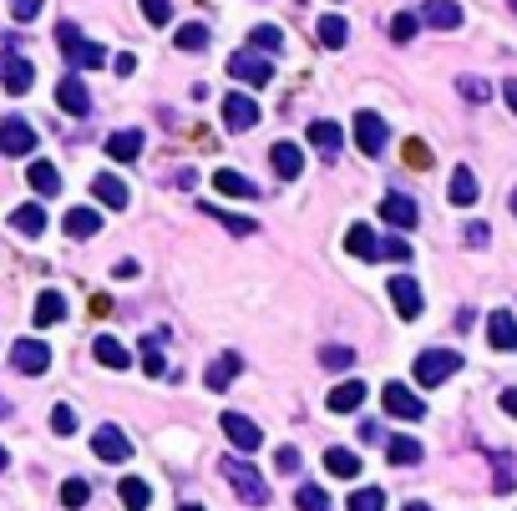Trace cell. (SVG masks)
Wrapping results in <instances>:
<instances>
[{
	"instance_id": "1",
	"label": "cell",
	"mask_w": 517,
	"mask_h": 511,
	"mask_svg": "<svg viewBox=\"0 0 517 511\" xmlns=\"http://www.w3.org/2000/svg\"><path fill=\"white\" fill-rule=\"evenodd\" d=\"M56 46H61V56L71 66H81V71H97V66L107 61L102 46H97V41H87L77 26H71V21H61V26H56Z\"/></svg>"
},
{
	"instance_id": "2",
	"label": "cell",
	"mask_w": 517,
	"mask_h": 511,
	"mask_svg": "<svg viewBox=\"0 0 517 511\" xmlns=\"http://www.w3.org/2000/svg\"><path fill=\"white\" fill-rule=\"evenodd\" d=\"M223 476H229L233 497L244 501V506H269V486H264V476L254 471V466H244V460H223Z\"/></svg>"
},
{
	"instance_id": "3",
	"label": "cell",
	"mask_w": 517,
	"mask_h": 511,
	"mask_svg": "<svg viewBox=\"0 0 517 511\" xmlns=\"http://www.w3.org/2000/svg\"><path fill=\"white\" fill-rule=\"evenodd\" d=\"M462 370V355H456V349H421V355H416V380L427 385H441V380H452V375Z\"/></svg>"
},
{
	"instance_id": "4",
	"label": "cell",
	"mask_w": 517,
	"mask_h": 511,
	"mask_svg": "<svg viewBox=\"0 0 517 511\" xmlns=\"http://www.w3.org/2000/svg\"><path fill=\"white\" fill-rule=\"evenodd\" d=\"M381 405H386V415H396V421H421V415H427V400H416V390H406L401 380H390L386 390H381Z\"/></svg>"
},
{
	"instance_id": "5",
	"label": "cell",
	"mask_w": 517,
	"mask_h": 511,
	"mask_svg": "<svg viewBox=\"0 0 517 511\" xmlns=\"http://www.w3.org/2000/svg\"><path fill=\"white\" fill-rule=\"evenodd\" d=\"M386 142H390L386 116H375V112H361V116H355V147H361L365 157H381V153H386Z\"/></svg>"
},
{
	"instance_id": "6",
	"label": "cell",
	"mask_w": 517,
	"mask_h": 511,
	"mask_svg": "<svg viewBox=\"0 0 517 511\" xmlns=\"http://www.w3.org/2000/svg\"><path fill=\"white\" fill-rule=\"evenodd\" d=\"M229 77H233V81H244V87H269L274 66L264 61L258 51H233V56H229Z\"/></svg>"
},
{
	"instance_id": "7",
	"label": "cell",
	"mask_w": 517,
	"mask_h": 511,
	"mask_svg": "<svg viewBox=\"0 0 517 511\" xmlns=\"http://www.w3.org/2000/svg\"><path fill=\"white\" fill-rule=\"evenodd\" d=\"M0 153L5 157H31L36 153V127L21 122V116H5V122H0Z\"/></svg>"
},
{
	"instance_id": "8",
	"label": "cell",
	"mask_w": 517,
	"mask_h": 511,
	"mask_svg": "<svg viewBox=\"0 0 517 511\" xmlns=\"http://www.w3.org/2000/svg\"><path fill=\"white\" fill-rule=\"evenodd\" d=\"M223 435H229L233 451H244V456L264 446V431H258V425L249 421V415H239V410H223Z\"/></svg>"
},
{
	"instance_id": "9",
	"label": "cell",
	"mask_w": 517,
	"mask_h": 511,
	"mask_svg": "<svg viewBox=\"0 0 517 511\" xmlns=\"http://www.w3.org/2000/svg\"><path fill=\"white\" fill-rule=\"evenodd\" d=\"M56 107H61L66 116H87L91 112V91L81 77H61L56 81Z\"/></svg>"
},
{
	"instance_id": "10",
	"label": "cell",
	"mask_w": 517,
	"mask_h": 511,
	"mask_svg": "<svg viewBox=\"0 0 517 511\" xmlns=\"http://www.w3.org/2000/svg\"><path fill=\"white\" fill-rule=\"evenodd\" d=\"M223 122H229V132H249V127H258V107H254V97H244V91H229V97H223Z\"/></svg>"
},
{
	"instance_id": "11",
	"label": "cell",
	"mask_w": 517,
	"mask_h": 511,
	"mask_svg": "<svg viewBox=\"0 0 517 511\" xmlns=\"http://www.w3.org/2000/svg\"><path fill=\"white\" fill-rule=\"evenodd\" d=\"M11 365H15L21 375H46V365H52V349L41 345V339H15Z\"/></svg>"
},
{
	"instance_id": "12",
	"label": "cell",
	"mask_w": 517,
	"mask_h": 511,
	"mask_svg": "<svg viewBox=\"0 0 517 511\" xmlns=\"http://www.w3.org/2000/svg\"><path fill=\"white\" fill-rule=\"evenodd\" d=\"M390 304L401 309V320H421V283L411 274H396L390 279Z\"/></svg>"
},
{
	"instance_id": "13",
	"label": "cell",
	"mask_w": 517,
	"mask_h": 511,
	"mask_svg": "<svg viewBox=\"0 0 517 511\" xmlns=\"http://www.w3.org/2000/svg\"><path fill=\"white\" fill-rule=\"evenodd\" d=\"M91 451H97L102 460H127V456H132V441L117 431V425H97V435H91Z\"/></svg>"
},
{
	"instance_id": "14",
	"label": "cell",
	"mask_w": 517,
	"mask_h": 511,
	"mask_svg": "<svg viewBox=\"0 0 517 511\" xmlns=\"http://www.w3.org/2000/svg\"><path fill=\"white\" fill-rule=\"evenodd\" d=\"M0 81H5V91H31V81H36V66L26 61V56H0Z\"/></svg>"
},
{
	"instance_id": "15",
	"label": "cell",
	"mask_w": 517,
	"mask_h": 511,
	"mask_svg": "<svg viewBox=\"0 0 517 511\" xmlns=\"http://www.w3.org/2000/svg\"><path fill=\"white\" fill-rule=\"evenodd\" d=\"M381 218H386L390 228H416V198H406V192H386V198H381Z\"/></svg>"
},
{
	"instance_id": "16",
	"label": "cell",
	"mask_w": 517,
	"mask_h": 511,
	"mask_svg": "<svg viewBox=\"0 0 517 511\" xmlns=\"http://www.w3.org/2000/svg\"><path fill=\"white\" fill-rule=\"evenodd\" d=\"M365 395H371V390H365V380H345V385H335V390L324 395V405L335 410V415H350V410L365 405Z\"/></svg>"
},
{
	"instance_id": "17",
	"label": "cell",
	"mask_w": 517,
	"mask_h": 511,
	"mask_svg": "<svg viewBox=\"0 0 517 511\" xmlns=\"http://www.w3.org/2000/svg\"><path fill=\"white\" fill-rule=\"evenodd\" d=\"M269 163H274V172H279L285 182H295L299 172H305V153H299L295 142H274V147H269Z\"/></svg>"
},
{
	"instance_id": "18",
	"label": "cell",
	"mask_w": 517,
	"mask_h": 511,
	"mask_svg": "<svg viewBox=\"0 0 517 511\" xmlns=\"http://www.w3.org/2000/svg\"><path fill=\"white\" fill-rule=\"evenodd\" d=\"M421 21L437 26V31H456L462 26V5H456V0H427V5H421Z\"/></svg>"
},
{
	"instance_id": "19",
	"label": "cell",
	"mask_w": 517,
	"mask_h": 511,
	"mask_svg": "<svg viewBox=\"0 0 517 511\" xmlns=\"http://www.w3.org/2000/svg\"><path fill=\"white\" fill-rule=\"evenodd\" d=\"M487 339H492V349H517V320L507 314V309H497V314H487Z\"/></svg>"
},
{
	"instance_id": "20",
	"label": "cell",
	"mask_w": 517,
	"mask_h": 511,
	"mask_svg": "<svg viewBox=\"0 0 517 511\" xmlns=\"http://www.w3.org/2000/svg\"><path fill=\"white\" fill-rule=\"evenodd\" d=\"M345 254L350 258H365V264H371V258H381V233H371L365 223H355V228L345 233Z\"/></svg>"
},
{
	"instance_id": "21",
	"label": "cell",
	"mask_w": 517,
	"mask_h": 511,
	"mask_svg": "<svg viewBox=\"0 0 517 511\" xmlns=\"http://www.w3.org/2000/svg\"><path fill=\"white\" fill-rule=\"evenodd\" d=\"M107 157H117V163H137V157H143V132L137 127L112 132V137H107Z\"/></svg>"
},
{
	"instance_id": "22",
	"label": "cell",
	"mask_w": 517,
	"mask_h": 511,
	"mask_svg": "<svg viewBox=\"0 0 517 511\" xmlns=\"http://www.w3.org/2000/svg\"><path fill=\"white\" fill-rule=\"evenodd\" d=\"M91 355H97V365H107V370H127V365H132L127 345H122V339H112V334H97Z\"/></svg>"
},
{
	"instance_id": "23",
	"label": "cell",
	"mask_w": 517,
	"mask_h": 511,
	"mask_svg": "<svg viewBox=\"0 0 517 511\" xmlns=\"http://www.w3.org/2000/svg\"><path fill=\"white\" fill-rule=\"evenodd\" d=\"M91 192H97V198H102L107 208H117V213H122V208H127V182L122 178H112V172H97V178H91Z\"/></svg>"
},
{
	"instance_id": "24",
	"label": "cell",
	"mask_w": 517,
	"mask_h": 511,
	"mask_svg": "<svg viewBox=\"0 0 517 511\" xmlns=\"http://www.w3.org/2000/svg\"><path fill=\"white\" fill-rule=\"evenodd\" d=\"M61 228L71 233V238H91V233H102V213H97V208H71V213L61 218Z\"/></svg>"
},
{
	"instance_id": "25",
	"label": "cell",
	"mask_w": 517,
	"mask_h": 511,
	"mask_svg": "<svg viewBox=\"0 0 517 511\" xmlns=\"http://www.w3.org/2000/svg\"><path fill=\"white\" fill-rule=\"evenodd\" d=\"M213 188H219L223 198H258V188L244 172H233V167H219V172H213Z\"/></svg>"
},
{
	"instance_id": "26",
	"label": "cell",
	"mask_w": 517,
	"mask_h": 511,
	"mask_svg": "<svg viewBox=\"0 0 517 511\" xmlns=\"http://www.w3.org/2000/svg\"><path fill=\"white\" fill-rule=\"evenodd\" d=\"M239 370H244V359H239V355H219L213 365H208L203 385H208V390H229V380H233Z\"/></svg>"
},
{
	"instance_id": "27",
	"label": "cell",
	"mask_w": 517,
	"mask_h": 511,
	"mask_svg": "<svg viewBox=\"0 0 517 511\" xmlns=\"http://www.w3.org/2000/svg\"><path fill=\"white\" fill-rule=\"evenodd\" d=\"M315 41H320L324 51H340L350 41V26L340 21V15H320V26H315Z\"/></svg>"
},
{
	"instance_id": "28",
	"label": "cell",
	"mask_w": 517,
	"mask_h": 511,
	"mask_svg": "<svg viewBox=\"0 0 517 511\" xmlns=\"http://www.w3.org/2000/svg\"><path fill=\"white\" fill-rule=\"evenodd\" d=\"M310 147H320L324 157L340 153V127L330 122V116H315V122H310Z\"/></svg>"
},
{
	"instance_id": "29",
	"label": "cell",
	"mask_w": 517,
	"mask_h": 511,
	"mask_svg": "<svg viewBox=\"0 0 517 511\" xmlns=\"http://www.w3.org/2000/svg\"><path fill=\"white\" fill-rule=\"evenodd\" d=\"M203 213H208V218H219V223L233 233V238H249V233H258V223H254V218L229 213V208H219V203H203Z\"/></svg>"
},
{
	"instance_id": "30",
	"label": "cell",
	"mask_w": 517,
	"mask_h": 511,
	"mask_svg": "<svg viewBox=\"0 0 517 511\" xmlns=\"http://www.w3.org/2000/svg\"><path fill=\"white\" fill-rule=\"evenodd\" d=\"M26 178H31V188H36L41 198H56V192H61V172H56L52 163H41V157L31 163V172H26Z\"/></svg>"
},
{
	"instance_id": "31",
	"label": "cell",
	"mask_w": 517,
	"mask_h": 511,
	"mask_svg": "<svg viewBox=\"0 0 517 511\" xmlns=\"http://www.w3.org/2000/svg\"><path fill=\"white\" fill-rule=\"evenodd\" d=\"M11 223H15L21 233H26V238H41V233H46V208H41V203L15 208V213H11Z\"/></svg>"
},
{
	"instance_id": "32",
	"label": "cell",
	"mask_w": 517,
	"mask_h": 511,
	"mask_svg": "<svg viewBox=\"0 0 517 511\" xmlns=\"http://www.w3.org/2000/svg\"><path fill=\"white\" fill-rule=\"evenodd\" d=\"M66 320V299L56 294V289H46V294L36 299V324L41 330H52V324H61Z\"/></svg>"
},
{
	"instance_id": "33",
	"label": "cell",
	"mask_w": 517,
	"mask_h": 511,
	"mask_svg": "<svg viewBox=\"0 0 517 511\" xmlns=\"http://www.w3.org/2000/svg\"><path fill=\"white\" fill-rule=\"evenodd\" d=\"M324 471H330V476H361V456L345 451V446H330V451H324Z\"/></svg>"
},
{
	"instance_id": "34",
	"label": "cell",
	"mask_w": 517,
	"mask_h": 511,
	"mask_svg": "<svg viewBox=\"0 0 517 511\" xmlns=\"http://www.w3.org/2000/svg\"><path fill=\"white\" fill-rule=\"evenodd\" d=\"M452 203L456 208H472V203H477V178H472V167H456V172H452Z\"/></svg>"
},
{
	"instance_id": "35",
	"label": "cell",
	"mask_w": 517,
	"mask_h": 511,
	"mask_svg": "<svg viewBox=\"0 0 517 511\" xmlns=\"http://www.w3.org/2000/svg\"><path fill=\"white\" fill-rule=\"evenodd\" d=\"M386 456H390V466H416L427 451H421V441H411V435H396V441L386 446Z\"/></svg>"
},
{
	"instance_id": "36",
	"label": "cell",
	"mask_w": 517,
	"mask_h": 511,
	"mask_svg": "<svg viewBox=\"0 0 517 511\" xmlns=\"http://www.w3.org/2000/svg\"><path fill=\"white\" fill-rule=\"evenodd\" d=\"M147 501H153V486H147L143 476H127V481H122V506H127V511H147Z\"/></svg>"
},
{
	"instance_id": "37",
	"label": "cell",
	"mask_w": 517,
	"mask_h": 511,
	"mask_svg": "<svg viewBox=\"0 0 517 511\" xmlns=\"http://www.w3.org/2000/svg\"><path fill=\"white\" fill-rule=\"evenodd\" d=\"M492 486H497V491H512V486H517V466H512V456H507V451H497V456H492Z\"/></svg>"
},
{
	"instance_id": "38",
	"label": "cell",
	"mask_w": 517,
	"mask_h": 511,
	"mask_svg": "<svg viewBox=\"0 0 517 511\" xmlns=\"http://www.w3.org/2000/svg\"><path fill=\"white\" fill-rule=\"evenodd\" d=\"M143 370L153 375V380H157V375H168V359H163V345H157V334H147V339H143Z\"/></svg>"
},
{
	"instance_id": "39",
	"label": "cell",
	"mask_w": 517,
	"mask_h": 511,
	"mask_svg": "<svg viewBox=\"0 0 517 511\" xmlns=\"http://www.w3.org/2000/svg\"><path fill=\"white\" fill-rule=\"evenodd\" d=\"M249 46L264 56V51H279V46H285V36H279V26H254V31H249Z\"/></svg>"
},
{
	"instance_id": "40",
	"label": "cell",
	"mask_w": 517,
	"mask_h": 511,
	"mask_svg": "<svg viewBox=\"0 0 517 511\" xmlns=\"http://www.w3.org/2000/svg\"><path fill=\"white\" fill-rule=\"evenodd\" d=\"M320 365H324V370H350V365H355V349H350V345H324Z\"/></svg>"
},
{
	"instance_id": "41",
	"label": "cell",
	"mask_w": 517,
	"mask_h": 511,
	"mask_svg": "<svg viewBox=\"0 0 517 511\" xmlns=\"http://www.w3.org/2000/svg\"><path fill=\"white\" fill-rule=\"evenodd\" d=\"M87 501H91V486L81 481V476H71V481L61 486V506H66V511H77V506H87Z\"/></svg>"
},
{
	"instance_id": "42",
	"label": "cell",
	"mask_w": 517,
	"mask_h": 511,
	"mask_svg": "<svg viewBox=\"0 0 517 511\" xmlns=\"http://www.w3.org/2000/svg\"><path fill=\"white\" fill-rule=\"evenodd\" d=\"M203 46H208V26H198V21L178 26V51H203Z\"/></svg>"
},
{
	"instance_id": "43",
	"label": "cell",
	"mask_w": 517,
	"mask_h": 511,
	"mask_svg": "<svg viewBox=\"0 0 517 511\" xmlns=\"http://www.w3.org/2000/svg\"><path fill=\"white\" fill-rule=\"evenodd\" d=\"M456 91H462L472 107H487V97H492V87L482 77H456Z\"/></svg>"
},
{
	"instance_id": "44",
	"label": "cell",
	"mask_w": 517,
	"mask_h": 511,
	"mask_svg": "<svg viewBox=\"0 0 517 511\" xmlns=\"http://www.w3.org/2000/svg\"><path fill=\"white\" fill-rule=\"evenodd\" d=\"M350 511H386V491H375V486L355 491V497H350Z\"/></svg>"
},
{
	"instance_id": "45",
	"label": "cell",
	"mask_w": 517,
	"mask_h": 511,
	"mask_svg": "<svg viewBox=\"0 0 517 511\" xmlns=\"http://www.w3.org/2000/svg\"><path fill=\"white\" fill-rule=\"evenodd\" d=\"M137 5H143L147 26H168L173 21V0H137Z\"/></svg>"
},
{
	"instance_id": "46",
	"label": "cell",
	"mask_w": 517,
	"mask_h": 511,
	"mask_svg": "<svg viewBox=\"0 0 517 511\" xmlns=\"http://www.w3.org/2000/svg\"><path fill=\"white\" fill-rule=\"evenodd\" d=\"M299 511H330V497H324L320 486H299Z\"/></svg>"
},
{
	"instance_id": "47",
	"label": "cell",
	"mask_w": 517,
	"mask_h": 511,
	"mask_svg": "<svg viewBox=\"0 0 517 511\" xmlns=\"http://www.w3.org/2000/svg\"><path fill=\"white\" fill-rule=\"evenodd\" d=\"M52 431H56V435H71V431H77V410H71V405H56V410H52Z\"/></svg>"
},
{
	"instance_id": "48",
	"label": "cell",
	"mask_w": 517,
	"mask_h": 511,
	"mask_svg": "<svg viewBox=\"0 0 517 511\" xmlns=\"http://www.w3.org/2000/svg\"><path fill=\"white\" fill-rule=\"evenodd\" d=\"M406 163H411V167H427V163H431V147H427L421 137H406Z\"/></svg>"
},
{
	"instance_id": "49",
	"label": "cell",
	"mask_w": 517,
	"mask_h": 511,
	"mask_svg": "<svg viewBox=\"0 0 517 511\" xmlns=\"http://www.w3.org/2000/svg\"><path fill=\"white\" fill-rule=\"evenodd\" d=\"M411 36H416V15L401 11L396 21H390V41H411Z\"/></svg>"
},
{
	"instance_id": "50",
	"label": "cell",
	"mask_w": 517,
	"mask_h": 511,
	"mask_svg": "<svg viewBox=\"0 0 517 511\" xmlns=\"http://www.w3.org/2000/svg\"><path fill=\"white\" fill-rule=\"evenodd\" d=\"M274 471H299V451L295 446H279V451H274Z\"/></svg>"
},
{
	"instance_id": "51",
	"label": "cell",
	"mask_w": 517,
	"mask_h": 511,
	"mask_svg": "<svg viewBox=\"0 0 517 511\" xmlns=\"http://www.w3.org/2000/svg\"><path fill=\"white\" fill-rule=\"evenodd\" d=\"M381 258H401L406 264V258H411V243L406 238H381Z\"/></svg>"
},
{
	"instance_id": "52",
	"label": "cell",
	"mask_w": 517,
	"mask_h": 511,
	"mask_svg": "<svg viewBox=\"0 0 517 511\" xmlns=\"http://www.w3.org/2000/svg\"><path fill=\"white\" fill-rule=\"evenodd\" d=\"M462 238H466V248H487L492 228H487V223H466V233H462Z\"/></svg>"
},
{
	"instance_id": "53",
	"label": "cell",
	"mask_w": 517,
	"mask_h": 511,
	"mask_svg": "<svg viewBox=\"0 0 517 511\" xmlns=\"http://www.w3.org/2000/svg\"><path fill=\"white\" fill-rule=\"evenodd\" d=\"M11 15H15V21H36V15H41V0H11Z\"/></svg>"
},
{
	"instance_id": "54",
	"label": "cell",
	"mask_w": 517,
	"mask_h": 511,
	"mask_svg": "<svg viewBox=\"0 0 517 511\" xmlns=\"http://www.w3.org/2000/svg\"><path fill=\"white\" fill-rule=\"evenodd\" d=\"M132 71H137V56L122 51V56H117V77H132Z\"/></svg>"
},
{
	"instance_id": "55",
	"label": "cell",
	"mask_w": 517,
	"mask_h": 511,
	"mask_svg": "<svg viewBox=\"0 0 517 511\" xmlns=\"http://www.w3.org/2000/svg\"><path fill=\"white\" fill-rule=\"evenodd\" d=\"M503 410L517 421V385H507V390H503Z\"/></svg>"
},
{
	"instance_id": "56",
	"label": "cell",
	"mask_w": 517,
	"mask_h": 511,
	"mask_svg": "<svg viewBox=\"0 0 517 511\" xmlns=\"http://www.w3.org/2000/svg\"><path fill=\"white\" fill-rule=\"evenodd\" d=\"M503 97H507V107L517 112V77H507V81H503Z\"/></svg>"
},
{
	"instance_id": "57",
	"label": "cell",
	"mask_w": 517,
	"mask_h": 511,
	"mask_svg": "<svg viewBox=\"0 0 517 511\" xmlns=\"http://www.w3.org/2000/svg\"><path fill=\"white\" fill-rule=\"evenodd\" d=\"M5 466H11V451H5V446H0V471H5Z\"/></svg>"
},
{
	"instance_id": "58",
	"label": "cell",
	"mask_w": 517,
	"mask_h": 511,
	"mask_svg": "<svg viewBox=\"0 0 517 511\" xmlns=\"http://www.w3.org/2000/svg\"><path fill=\"white\" fill-rule=\"evenodd\" d=\"M406 511H431V506H427V501H411V506H406Z\"/></svg>"
},
{
	"instance_id": "59",
	"label": "cell",
	"mask_w": 517,
	"mask_h": 511,
	"mask_svg": "<svg viewBox=\"0 0 517 511\" xmlns=\"http://www.w3.org/2000/svg\"><path fill=\"white\" fill-rule=\"evenodd\" d=\"M5 415H11V405H5V400H0V421H5Z\"/></svg>"
},
{
	"instance_id": "60",
	"label": "cell",
	"mask_w": 517,
	"mask_h": 511,
	"mask_svg": "<svg viewBox=\"0 0 517 511\" xmlns=\"http://www.w3.org/2000/svg\"><path fill=\"white\" fill-rule=\"evenodd\" d=\"M512 218H517V192H512Z\"/></svg>"
},
{
	"instance_id": "61",
	"label": "cell",
	"mask_w": 517,
	"mask_h": 511,
	"mask_svg": "<svg viewBox=\"0 0 517 511\" xmlns=\"http://www.w3.org/2000/svg\"><path fill=\"white\" fill-rule=\"evenodd\" d=\"M183 511H203V506H183Z\"/></svg>"
},
{
	"instance_id": "62",
	"label": "cell",
	"mask_w": 517,
	"mask_h": 511,
	"mask_svg": "<svg viewBox=\"0 0 517 511\" xmlns=\"http://www.w3.org/2000/svg\"><path fill=\"white\" fill-rule=\"evenodd\" d=\"M507 5H512V11H517V0H507Z\"/></svg>"
}]
</instances>
